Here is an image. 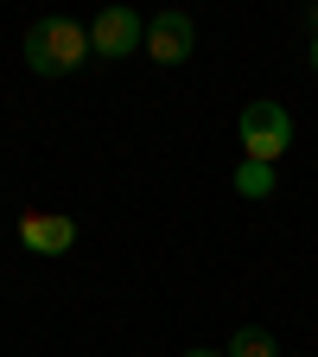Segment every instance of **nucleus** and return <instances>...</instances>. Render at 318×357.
<instances>
[{
  "label": "nucleus",
  "mask_w": 318,
  "mask_h": 357,
  "mask_svg": "<svg viewBox=\"0 0 318 357\" xmlns=\"http://www.w3.org/2000/svg\"><path fill=\"white\" fill-rule=\"evenodd\" d=\"M185 357H230V351H204V344H198V351H185Z\"/></svg>",
  "instance_id": "8"
},
{
  "label": "nucleus",
  "mask_w": 318,
  "mask_h": 357,
  "mask_svg": "<svg viewBox=\"0 0 318 357\" xmlns=\"http://www.w3.org/2000/svg\"><path fill=\"white\" fill-rule=\"evenodd\" d=\"M223 351H230V357H280V344L267 338V326H242V332L223 344Z\"/></svg>",
  "instance_id": "7"
},
{
  "label": "nucleus",
  "mask_w": 318,
  "mask_h": 357,
  "mask_svg": "<svg viewBox=\"0 0 318 357\" xmlns=\"http://www.w3.org/2000/svg\"><path fill=\"white\" fill-rule=\"evenodd\" d=\"M141 52H147L153 64H185V58L198 52V26H191V13H178V7H172V13H153Z\"/></svg>",
  "instance_id": "4"
},
{
  "label": "nucleus",
  "mask_w": 318,
  "mask_h": 357,
  "mask_svg": "<svg viewBox=\"0 0 318 357\" xmlns=\"http://www.w3.org/2000/svg\"><path fill=\"white\" fill-rule=\"evenodd\" d=\"M26 70L32 77H70V70H83L89 58V26H77V20H64V13H51V20H32L26 26Z\"/></svg>",
  "instance_id": "1"
},
{
  "label": "nucleus",
  "mask_w": 318,
  "mask_h": 357,
  "mask_svg": "<svg viewBox=\"0 0 318 357\" xmlns=\"http://www.w3.org/2000/svg\"><path fill=\"white\" fill-rule=\"evenodd\" d=\"M312 77H318V32H312Z\"/></svg>",
  "instance_id": "9"
},
{
  "label": "nucleus",
  "mask_w": 318,
  "mask_h": 357,
  "mask_svg": "<svg viewBox=\"0 0 318 357\" xmlns=\"http://www.w3.org/2000/svg\"><path fill=\"white\" fill-rule=\"evenodd\" d=\"M236 134H242V160H267V166H274L293 147V115L280 102H248L242 121H236Z\"/></svg>",
  "instance_id": "2"
},
{
  "label": "nucleus",
  "mask_w": 318,
  "mask_h": 357,
  "mask_svg": "<svg viewBox=\"0 0 318 357\" xmlns=\"http://www.w3.org/2000/svg\"><path fill=\"white\" fill-rule=\"evenodd\" d=\"M312 32H318V7H312Z\"/></svg>",
  "instance_id": "10"
},
{
  "label": "nucleus",
  "mask_w": 318,
  "mask_h": 357,
  "mask_svg": "<svg viewBox=\"0 0 318 357\" xmlns=\"http://www.w3.org/2000/svg\"><path fill=\"white\" fill-rule=\"evenodd\" d=\"M19 243H26L32 255H64V249L77 243V223H70L64 211H26V217H19Z\"/></svg>",
  "instance_id": "5"
},
{
  "label": "nucleus",
  "mask_w": 318,
  "mask_h": 357,
  "mask_svg": "<svg viewBox=\"0 0 318 357\" xmlns=\"http://www.w3.org/2000/svg\"><path fill=\"white\" fill-rule=\"evenodd\" d=\"M236 192L242 198H274V166L267 160H242L236 166Z\"/></svg>",
  "instance_id": "6"
},
{
  "label": "nucleus",
  "mask_w": 318,
  "mask_h": 357,
  "mask_svg": "<svg viewBox=\"0 0 318 357\" xmlns=\"http://www.w3.org/2000/svg\"><path fill=\"white\" fill-rule=\"evenodd\" d=\"M141 45H147V20L134 13V7H102L96 20H89V52H96V58H109V64L134 58Z\"/></svg>",
  "instance_id": "3"
}]
</instances>
